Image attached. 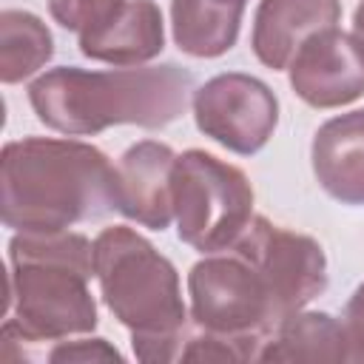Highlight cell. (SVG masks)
I'll list each match as a JSON object with an SVG mask.
<instances>
[{
    "label": "cell",
    "instance_id": "cell-1",
    "mask_svg": "<svg viewBox=\"0 0 364 364\" xmlns=\"http://www.w3.org/2000/svg\"><path fill=\"white\" fill-rule=\"evenodd\" d=\"M94 242L74 230H17L9 242V313L3 361H46V344L91 333Z\"/></svg>",
    "mask_w": 364,
    "mask_h": 364
},
{
    "label": "cell",
    "instance_id": "cell-2",
    "mask_svg": "<svg viewBox=\"0 0 364 364\" xmlns=\"http://www.w3.org/2000/svg\"><path fill=\"white\" fill-rule=\"evenodd\" d=\"M117 210L114 165L91 142L23 136L0 154V219L11 230H68Z\"/></svg>",
    "mask_w": 364,
    "mask_h": 364
},
{
    "label": "cell",
    "instance_id": "cell-3",
    "mask_svg": "<svg viewBox=\"0 0 364 364\" xmlns=\"http://www.w3.org/2000/svg\"><path fill=\"white\" fill-rule=\"evenodd\" d=\"M191 94L193 74L173 63L108 71L60 65L28 85L37 119L65 136H94L111 125L165 128L185 114Z\"/></svg>",
    "mask_w": 364,
    "mask_h": 364
},
{
    "label": "cell",
    "instance_id": "cell-4",
    "mask_svg": "<svg viewBox=\"0 0 364 364\" xmlns=\"http://www.w3.org/2000/svg\"><path fill=\"white\" fill-rule=\"evenodd\" d=\"M94 279L111 316L131 330L134 355L145 364L179 361L191 336L179 273L142 233L125 225L94 239Z\"/></svg>",
    "mask_w": 364,
    "mask_h": 364
},
{
    "label": "cell",
    "instance_id": "cell-5",
    "mask_svg": "<svg viewBox=\"0 0 364 364\" xmlns=\"http://www.w3.org/2000/svg\"><path fill=\"white\" fill-rule=\"evenodd\" d=\"M176 236L199 253L228 250L253 219V185L242 168L191 148L173 165Z\"/></svg>",
    "mask_w": 364,
    "mask_h": 364
},
{
    "label": "cell",
    "instance_id": "cell-6",
    "mask_svg": "<svg viewBox=\"0 0 364 364\" xmlns=\"http://www.w3.org/2000/svg\"><path fill=\"white\" fill-rule=\"evenodd\" d=\"M191 321L253 347H264L279 313L259 270L236 250L205 253L188 273Z\"/></svg>",
    "mask_w": 364,
    "mask_h": 364
},
{
    "label": "cell",
    "instance_id": "cell-7",
    "mask_svg": "<svg viewBox=\"0 0 364 364\" xmlns=\"http://www.w3.org/2000/svg\"><path fill=\"white\" fill-rule=\"evenodd\" d=\"M228 250L242 253L259 270L279 321L287 313L304 310L327 290L324 247L313 236L282 228L267 216H253L245 233Z\"/></svg>",
    "mask_w": 364,
    "mask_h": 364
},
{
    "label": "cell",
    "instance_id": "cell-8",
    "mask_svg": "<svg viewBox=\"0 0 364 364\" xmlns=\"http://www.w3.org/2000/svg\"><path fill=\"white\" fill-rule=\"evenodd\" d=\"M191 108L196 128L239 156L259 154L279 125V100L270 85L242 71L202 82L191 97Z\"/></svg>",
    "mask_w": 364,
    "mask_h": 364
},
{
    "label": "cell",
    "instance_id": "cell-9",
    "mask_svg": "<svg viewBox=\"0 0 364 364\" xmlns=\"http://www.w3.org/2000/svg\"><path fill=\"white\" fill-rule=\"evenodd\" d=\"M290 88L310 108H341L364 94V46L338 26L316 31L287 65Z\"/></svg>",
    "mask_w": 364,
    "mask_h": 364
},
{
    "label": "cell",
    "instance_id": "cell-10",
    "mask_svg": "<svg viewBox=\"0 0 364 364\" xmlns=\"http://www.w3.org/2000/svg\"><path fill=\"white\" fill-rule=\"evenodd\" d=\"M173 165L171 145L156 139H139L114 165V202L117 210L148 228L165 230L173 219Z\"/></svg>",
    "mask_w": 364,
    "mask_h": 364
},
{
    "label": "cell",
    "instance_id": "cell-11",
    "mask_svg": "<svg viewBox=\"0 0 364 364\" xmlns=\"http://www.w3.org/2000/svg\"><path fill=\"white\" fill-rule=\"evenodd\" d=\"M338 20L341 0H259L250 48L262 65L282 71L307 37L338 26Z\"/></svg>",
    "mask_w": 364,
    "mask_h": 364
},
{
    "label": "cell",
    "instance_id": "cell-12",
    "mask_svg": "<svg viewBox=\"0 0 364 364\" xmlns=\"http://www.w3.org/2000/svg\"><path fill=\"white\" fill-rule=\"evenodd\" d=\"M165 48L162 11L151 0H125L108 20L80 34V51L108 65H145Z\"/></svg>",
    "mask_w": 364,
    "mask_h": 364
},
{
    "label": "cell",
    "instance_id": "cell-13",
    "mask_svg": "<svg viewBox=\"0 0 364 364\" xmlns=\"http://www.w3.org/2000/svg\"><path fill=\"white\" fill-rule=\"evenodd\" d=\"M316 182L341 205H364V108L327 119L310 145Z\"/></svg>",
    "mask_w": 364,
    "mask_h": 364
},
{
    "label": "cell",
    "instance_id": "cell-14",
    "mask_svg": "<svg viewBox=\"0 0 364 364\" xmlns=\"http://www.w3.org/2000/svg\"><path fill=\"white\" fill-rule=\"evenodd\" d=\"M347 333L321 310L287 313L267 336L259 361H347Z\"/></svg>",
    "mask_w": 364,
    "mask_h": 364
},
{
    "label": "cell",
    "instance_id": "cell-15",
    "mask_svg": "<svg viewBox=\"0 0 364 364\" xmlns=\"http://www.w3.org/2000/svg\"><path fill=\"white\" fill-rule=\"evenodd\" d=\"M245 6L225 0H171V31L182 54L210 60L239 40Z\"/></svg>",
    "mask_w": 364,
    "mask_h": 364
},
{
    "label": "cell",
    "instance_id": "cell-16",
    "mask_svg": "<svg viewBox=\"0 0 364 364\" xmlns=\"http://www.w3.org/2000/svg\"><path fill=\"white\" fill-rule=\"evenodd\" d=\"M54 57V37L48 26L23 9L0 11V80L6 85L23 82Z\"/></svg>",
    "mask_w": 364,
    "mask_h": 364
},
{
    "label": "cell",
    "instance_id": "cell-17",
    "mask_svg": "<svg viewBox=\"0 0 364 364\" xmlns=\"http://www.w3.org/2000/svg\"><path fill=\"white\" fill-rule=\"evenodd\" d=\"M179 361H259V347L193 324Z\"/></svg>",
    "mask_w": 364,
    "mask_h": 364
},
{
    "label": "cell",
    "instance_id": "cell-18",
    "mask_svg": "<svg viewBox=\"0 0 364 364\" xmlns=\"http://www.w3.org/2000/svg\"><path fill=\"white\" fill-rule=\"evenodd\" d=\"M125 0H48V14L65 31H88L108 20Z\"/></svg>",
    "mask_w": 364,
    "mask_h": 364
},
{
    "label": "cell",
    "instance_id": "cell-19",
    "mask_svg": "<svg viewBox=\"0 0 364 364\" xmlns=\"http://www.w3.org/2000/svg\"><path fill=\"white\" fill-rule=\"evenodd\" d=\"M51 364H88V361H122V353L105 338H63L54 341L46 353Z\"/></svg>",
    "mask_w": 364,
    "mask_h": 364
},
{
    "label": "cell",
    "instance_id": "cell-20",
    "mask_svg": "<svg viewBox=\"0 0 364 364\" xmlns=\"http://www.w3.org/2000/svg\"><path fill=\"white\" fill-rule=\"evenodd\" d=\"M344 333H347V361H364V282L353 290L350 301L344 304L341 316Z\"/></svg>",
    "mask_w": 364,
    "mask_h": 364
},
{
    "label": "cell",
    "instance_id": "cell-21",
    "mask_svg": "<svg viewBox=\"0 0 364 364\" xmlns=\"http://www.w3.org/2000/svg\"><path fill=\"white\" fill-rule=\"evenodd\" d=\"M353 34L361 40V46H364V0L355 6V11H353Z\"/></svg>",
    "mask_w": 364,
    "mask_h": 364
},
{
    "label": "cell",
    "instance_id": "cell-22",
    "mask_svg": "<svg viewBox=\"0 0 364 364\" xmlns=\"http://www.w3.org/2000/svg\"><path fill=\"white\" fill-rule=\"evenodd\" d=\"M225 3H239V6H245L247 0H225Z\"/></svg>",
    "mask_w": 364,
    "mask_h": 364
}]
</instances>
